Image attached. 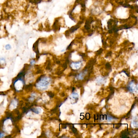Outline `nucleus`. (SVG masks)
Segmentation results:
<instances>
[{
  "label": "nucleus",
  "instance_id": "nucleus-3",
  "mask_svg": "<svg viewBox=\"0 0 138 138\" xmlns=\"http://www.w3.org/2000/svg\"><path fill=\"white\" fill-rule=\"evenodd\" d=\"M79 27H80V26L79 24H77V25L75 26H72V27H71L69 29V31H67V35H66V36H68L69 35V34H70V33H73L75 31H77L79 28Z\"/></svg>",
  "mask_w": 138,
  "mask_h": 138
},
{
  "label": "nucleus",
  "instance_id": "nucleus-8",
  "mask_svg": "<svg viewBox=\"0 0 138 138\" xmlns=\"http://www.w3.org/2000/svg\"><path fill=\"white\" fill-rule=\"evenodd\" d=\"M72 97L74 99H77L78 97V95L76 93H73L72 94Z\"/></svg>",
  "mask_w": 138,
  "mask_h": 138
},
{
  "label": "nucleus",
  "instance_id": "nucleus-7",
  "mask_svg": "<svg viewBox=\"0 0 138 138\" xmlns=\"http://www.w3.org/2000/svg\"><path fill=\"white\" fill-rule=\"evenodd\" d=\"M5 63V60L3 58H0V64L1 65H3Z\"/></svg>",
  "mask_w": 138,
  "mask_h": 138
},
{
  "label": "nucleus",
  "instance_id": "nucleus-5",
  "mask_svg": "<svg viewBox=\"0 0 138 138\" xmlns=\"http://www.w3.org/2000/svg\"><path fill=\"white\" fill-rule=\"evenodd\" d=\"M72 65H73L74 67H76L77 69H78L79 68V67H80V65H81V63H73Z\"/></svg>",
  "mask_w": 138,
  "mask_h": 138
},
{
  "label": "nucleus",
  "instance_id": "nucleus-4",
  "mask_svg": "<svg viewBox=\"0 0 138 138\" xmlns=\"http://www.w3.org/2000/svg\"><path fill=\"white\" fill-rule=\"evenodd\" d=\"M33 111L34 113H36V114H39L41 111V110L40 108H34L33 109Z\"/></svg>",
  "mask_w": 138,
  "mask_h": 138
},
{
  "label": "nucleus",
  "instance_id": "nucleus-6",
  "mask_svg": "<svg viewBox=\"0 0 138 138\" xmlns=\"http://www.w3.org/2000/svg\"><path fill=\"white\" fill-rule=\"evenodd\" d=\"M5 48L7 50H10V49H11V45L9 44H7V45H6L5 46Z\"/></svg>",
  "mask_w": 138,
  "mask_h": 138
},
{
  "label": "nucleus",
  "instance_id": "nucleus-1",
  "mask_svg": "<svg viewBox=\"0 0 138 138\" xmlns=\"http://www.w3.org/2000/svg\"><path fill=\"white\" fill-rule=\"evenodd\" d=\"M50 79L48 77H43L36 84V87L38 90H45L48 87L50 83Z\"/></svg>",
  "mask_w": 138,
  "mask_h": 138
},
{
  "label": "nucleus",
  "instance_id": "nucleus-2",
  "mask_svg": "<svg viewBox=\"0 0 138 138\" xmlns=\"http://www.w3.org/2000/svg\"><path fill=\"white\" fill-rule=\"evenodd\" d=\"M93 19L92 18H89L88 20H87L84 26L85 29H86V30H90V24L93 22Z\"/></svg>",
  "mask_w": 138,
  "mask_h": 138
},
{
  "label": "nucleus",
  "instance_id": "nucleus-9",
  "mask_svg": "<svg viewBox=\"0 0 138 138\" xmlns=\"http://www.w3.org/2000/svg\"><path fill=\"white\" fill-rule=\"evenodd\" d=\"M36 63V61L34 60H32L30 61V64L32 65H34V64Z\"/></svg>",
  "mask_w": 138,
  "mask_h": 138
}]
</instances>
